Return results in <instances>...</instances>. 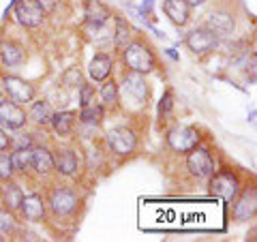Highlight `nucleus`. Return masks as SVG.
Here are the masks:
<instances>
[{
  "mask_svg": "<svg viewBox=\"0 0 257 242\" xmlns=\"http://www.w3.org/2000/svg\"><path fill=\"white\" fill-rule=\"evenodd\" d=\"M52 116H54V111L47 101H35L30 107V114H28L30 120H35L37 125H43V127L52 123Z\"/></svg>",
  "mask_w": 257,
  "mask_h": 242,
  "instance_id": "21",
  "label": "nucleus"
},
{
  "mask_svg": "<svg viewBox=\"0 0 257 242\" xmlns=\"http://www.w3.org/2000/svg\"><path fill=\"white\" fill-rule=\"evenodd\" d=\"M184 3H187L189 7H199V5H204L206 0H184Z\"/></svg>",
  "mask_w": 257,
  "mask_h": 242,
  "instance_id": "34",
  "label": "nucleus"
},
{
  "mask_svg": "<svg viewBox=\"0 0 257 242\" xmlns=\"http://www.w3.org/2000/svg\"><path fill=\"white\" fill-rule=\"evenodd\" d=\"M128 37H131V28H128V24L118 18L116 20V45L118 47H126L128 45Z\"/></svg>",
  "mask_w": 257,
  "mask_h": 242,
  "instance_id": "26",
  "label": "nucleus"
},
{
  "mask_svg": "<svg viewBox=\"0 0 257 242\" xmlns=\"http://www.w3.org/2000/svg\"><path fill=\"white\" fill-rule=\"evenodd\" d=\"M30 167L39 174H50L52 167H54V159H52V152L47 148H35L32 150V161H30Z\"/></svg>",
  "mask_w": 257,
  "mask_h": 242,
  "instance_id": "20",
  "label": "nucleus"
},
{
  "mask_svg": "<svg viewBox=\"0 0 257 242\" xmlns=\"http://www.w3.org/2000/svg\"><path fill=\"white\" fill-rule=\"evenodd\" d=\"M22 199H24V193H22V189L18 187V184L15 182L7 184L5 187V206L9 208V210H15V208H20Z\"/></svg>",
  "mask_w": 257,
  "mask_h": 242,
  "instance_id": "23",
  "label": "nucleus"
},
{
  "mask_svg": "<svg viewBox=\"0 0 257 242\" xmlns=\"http://www.w3.org/2000/svg\"><path fill=\"white\" fill-rule=\"evenodd\" d=\"M107 20H109V11L103 3L90 0V3L86 5V22L90 24V26H101V24H105Z\"/></svg>",
  "mask_w": 257,
  "mask_h": 242,
  "instance_id": "19",
  "label": "nucleus"
},
{
  "mask_svg": "<svg viewBox=\"0 0 257 242\" xmlns=\"http://www.w3.org/2000/svg\"><path fill=\"white\" fill-rule=\"evenodd\" d=\"M191 155L187 159V167L193 176H197V178H210L214 174V161L210 157V152L206 148H191L189 150Z\"/></svg>",
  "mask_w": 257,
  "mask_h": 242,
  "instance_id": "2",
  "label": "nucleus"
},
{
  "mask_svg": "<svg viewBox=\"0 0 257 242\" xmlns=\"http://www.w3.org/2000/svg\"><path fill=\"white\" fill-rule=\"evenodd\" d=\"M101 99H103L105 105H116V101H118V86H116L114 79L103 84V88H101Z\"/></svg>",
  "mask_w": 257,
  "mask_h": 242,
  "instance_id": "27",
  "label": "nucleus"
},
{
  "mask_svg": "<svg viewBox=\"0 0 257 242\" xmlns=\"http://www.w3.org/2000/svg\"><path fill=\"white\" fill-rule=\"evenodd\" d=\"M163 11H165L167 18L176 24V26H184V24L189 22L191 7L184 3V0H165V3H163Z\"/></svg>",
  "mask_w": 257,
  "mask_h": 242,
  "instance_id": "13",
  "label": "nucleus"
},
{
  "mask_svg": "<svg viewBox=\"0 0 257 242\" xmlns=\"http://www.w3.org/2000/svg\"><path fill=\"white\" fill-rule=\"evenodd\" d=\"M75 204H77V199H75V195H73V193H71L69 189H56V191L52 193L50 208H52L54 214L64 216V214L73 212Z\"/></svg>",
  "mask_w": 257,
  "mask_h": 242,
  "instance_id": "10",
  "label": "nucleus"
},
{
  "mask_svg": "<svg viewBox=\"0 0 257 242\" xmlns=\"http://www.w3.org/2000/svg\"><path fill=\"white\" fill-rule=\"evenodd\" d=\"M206 28L214 32L216 37L219 35H229L234 32V18L229 13H223V11H216V13H210L206 20Z\"/></svg>",
  "mask_w": 257,
  "mask_h": 242,
  "instance_id": "14",
  "label": "nucleus"
},
{
  "mask_svg": "<svg viewBox=\"0 0 257 242\" xmlns=\"http://www.w3.org/2000/svg\"><path fill=\"white\" fill-rule=\"evenodd\" d=\"M122 94L126 96V99H131L133 103H144L146 101V94H148V88L146 84H144V79L140 77V73L135 75H128L124 79V86H122Z\"/></svg>",
  "mask_w": 257,
  "mask_h": 242,
  "instance_id": "11",
  "label": "nucleus"
},
{
  "mask_svg": "<svg viewBox=\"0 0 257 242\" xmlns=\"http://www.w3.org/2000/svg\"><path fill=\"white\" fill-rule=\"evenodd\" d=\"M210 191H212V195L221 197L223 201H234L236 195H238V180H236V176H231L227 172L216 174L212 178V182H210Z\"/></svg>",
  "mask_w": 257,
  "mask_h": 242,
  "instance_id": "7",
  "label": "nucleus"
},
{
  "mask_svg": "<svg viewBox=\"0 0 257 242\" xmlns=\"http://www.w3.org/2000/svg\"><path fill=\"white\" fill-rule=\"evenodd\" d=\"M0 123H5L9 129H22L26 123V114L22 111L20 103L0 99Z\"/></svg>",
  "mask_w": 257,
  "mask_h": 242,
  "instance_id": "9",
  "label": "nucleus"
},
{
  "mask_svg": "<svg viewBox=\"0 0 257 242\" xmlns=\"http://www.w3.org/2000/svg\"><path fill=\"white\" fill-rule=\"evenodd\" d=\"M124 60L128 69H133L135 73H150L155 69V56L144 43H131L124 50Z\"/></svg>",
  "mask_w": 257,
  "mask_h": 242,
  "instance_id": "1",
  "label": "nucleus"
},
{
  "mask_svg": "<svg viewBox=\"0 0 257 242\" xmlns=\"http://www.w3.org/2000/svg\"><path fill=\"white\" fill-rule=\"evenodd\" d=\"M255 208H257V193L255 189H246L234 208V216L238 221H248L255 214Z\"/></svg>",
  "mask_w": 257,
  "mask_h": 242,
  "instance_id": "12",
  "label": "nucleus"
},
{
  "mask_svg": "<svg viewBox=\"0 0 257 242\" xmlns=\"http://www.w3.org/2000/svg\"><path fill=\"white\" fill-rule=\"evenodd\" d=\"M0 58H3L7 67H20L24 62V50L18 43L5 41V43H0Z\"/></svg>",
  "mask_w": 257,
  "mask_h": 242,
  "instance_id": "18",
  "label": "nucleus"
},
{
  "mask_svg": "<svg viewBox=\"0 0 257 242\" xmlns=\"http://www.w3.org/2000/svg\"><path fill=\"white\" fill-rule=\"evenodd\" d=\"M79 103H82V107L92 105L94 103V88L90 84H84L82 88H79Z\"/></svg>",
  "mask_w": 257,
  "mask_h": 242,
  "instance_id": "28",
  "label": "nucleus"
},
{
  "mask_svg": "<svg viewBox=\"0 0 257 242\" xmlns=\"http://www.w3.org/2000/svg\"><path fill=\"white\" fill-rule=\"evenodd\" d=\"M167 144L176 152H189L199 144V133L193 127H176L167 133Z\"/></svg>",
  "mask_w": 257,
  "mask_h": 242,
  "instance_id": "5",
  "label": "nucleus"
},
{
  "mask_svg": "<svg viewBox=\"0 0 257 242\" xmlns=\"http://www.w3.org/2000/svg\"><path fill=\"white\" fill-rule=\"evenodd\" d=\"M5 90L9 94V99L15 103H30L35 99V88H32L26 79L15 77V75L5 77Z\"/></svg>",
  "mask_w": 257,
  "mask_h": 242,
  "instance_id": "8",
  "label": "nucleus"
},
{
  "mask_svg": "<svg viewBox=\"0 0 257 242\" xmlns=\"http://www.w3.org/2000/svg\"><path fill=\"white\" fill-rule=\"evenodd\" d=\"M107 144L116 155H131L135 150V146H138V137H135V133L131 129L116 127L107 133Z\"/></svg>",
  "mask_w": 257,
  "mask_h": 242,
  "instance_id": "4",
  "label": "nucleus"
},
{
  "mask_svg": "<svg viewBox=\"0 0 257 242\" xmlns=\"http://www.w3.org/2000/svg\"><path fill=\"white\" fill-rule=\"evenodd\" d=\"M7 148H9V135L0 129V150H7Z\"/></svg>",
  "mask_w": 257,
  "mask_h": 242,
  "instance_id": "33",
  "label": "nucleus"
},
{
  "mask_svg": "<svg viewBox=\"0 0 257 242\" xmlns=\"http://www.w3.org/2000/svg\"><path fill=\"white\" fill-rule=\"evenodd\" d=\"M52 159H54V167L58 169L62 176L75 174V169H77V157H75V152H71V150H58L56 155H52Z\"/></svg>",
  "mask_w": 257,
  "mask_h": 242,
  "instance_id": "17",
  "label": "nucleus"
},
{
  "mask_svg": "<svg viewBox=\"0 0 257 242\" xmlns=\"http://www.w3.org/2000/svg\"><path fill=\"white\" fill-rule=\"evenodd\" d=\"M20 208H22V212L28 221H41L45 216V204L39 195H26L22 199Z\"/></svg>",
  "mask_w": 257,
  "mask_h": 242,
  "instance_id": "15",
  "label": "nucleus"
},
{
  "mask_svg": "<svg viewBox=\"0 0 257 242\" xmlns=\"http://www.w3.org/2000/svg\"><path fill=\"white\" fill-rule=\"evenodd\" d=\"M88 73L94 82H105L107 75L111 73V58L105 54H96L90 60V67H88Z\"/></svg>",
  "mask_w": 257,
  "mask_h": 242,
  "instance_id": "16",
  "label": "nucleus"
},
{
  "mask_svg": "<svg viewBox=\"0 0 257 242\" xmlns=\"http://www.w3.org/2000/svg\"><path fill=\"white\" fill-rule=\"evenodd\" d=\"M54 131L58 135H69L73 131V125H75V114L73 111H58V114L52 116V123Z\"/></svg>",
  "mask_w": 257,
  "mask_h": 242,
  "instance_id": "22",
  "label": "nucleus"
},
{
  "mask_svg": "<svg viewBox=\"0 0 257 242\" xmlns=\"http://www.w3.org/2000/svg\"><path fill=\"white\" fill-rule=\"evenodd\" d=\"M13 174V165H11V157H7L0 152V180H7Z\"/></svg>",
  "mask_w": 257,
  "mask_h": 242,
  "instance_id": "29",
  "label": "nucleus"
},
{
  "mask_svg": "<svg viewBox=\"0 0 257 242\" xmlns=\"http://www.w3.org/2000/svg\"><path fill=\"white\" fill-rule=\"evenodd\" d=\"M30 161H32V150L18 148L11 157V165H13V169H18V172H26L30 167Z\"/></svg>",
  "mask_w": 257,
  "mask_h": 242,
  "instance_id": "24",
  "label": "nucleus"
},
{
  "mask_svg": "<svg viewBox=\"0 0 257 242\" xmlns=\"http://www.w3.org/2000/svg\"><path fill=\"white\" fill-rule=\"evenodd\" d=\"M15 229V219L9 210H0V231H11Z\"/></svg>",
  "mask_w": 257,
  "mask_h": 242,
  "instance_id": "30",
  "label": "nucleus"
},
{
  "mask_svg": "<svg viewBox=\"0 0 257 242\" xmlns=\"http://www.w3.org/2000/svg\"><path fill=\"white\" fill-rule=\"evenodd\" d=\"M43 9L39 5V0H18L15 3V18L22 26L26 28H37L43 22Z\"/></svg>",
  "mask_w": 257,
  "mask_h": 242,
  "instance_id": "3",
  "label": "nucleus"
},
{
  "mask_svg": "<svg viewBox=\"0 0 257 242\" xmlns=\"http://www.w3.org/2000/svg\"><path fill=\"white\" fill-rule=\"evenodd\" d=\"M219 45V37L208 28H195L187 35V47L193 54H206Z\"/></svg>",
  "mask_w": 257,
  "mask_h": 242,
  "instance_id": "6",
  "label": "nucleus"
},
{
  "mask_svg": "<svg viewBox=\"0 0 257 242\" xmlns=\"http://www.w3.org/2000/svg\"><path fill=\"white\" fill-rule=\"evenodd\" d=\"M3 240H5V238H3V233H0V242H3Z\"/></svg>",
  "mask_w": 257,
  "mask_h": 242,
  "instance_id": "35",
  "label": "nucleus"
},
{
  "mask_svg": "<svg viewBox=\"0 0 257 242\" xmlns=\"http://www.w3.org/2000/svg\"><path fill=\"white\" fill-rule=\"evenodd\" d=\"M39 5H41V9L45 13H52V11H56V7H58V0H39Z\"/></svg>",
  "mask_w": 257,
  "mask_h": 242,
  "instance_id": "32",
  "label": "nucleus"
},
{
  "mask_svg": "<svg viewBox=\"0 0 257 242\" xmlns=\"http://www.w3.org/2000/svg\"><path fill=\"white\" fill-rule=\"evenodd\" d=\"M64 84L71 86V88H75L82 84V75H79V71L77 69H69L67 73H64Z\"/></svg>",
  "mask_w": 257,
  "mask_h": 242,
  "instance_id": "31",
  "label": "nucleus"
},
{
  "mask_svg": "<svg viewBox=\"0 0 257 242\" xmlns=\"http://www.w3.org/2000/svg\"><path fill=\"white\" fill-rule=\"evenodd\" d=\"M79 120H82L84 125H99L103 120V107L101 105H86L82 107V114H79Z\"/></svg>",
  "mask_w": 257,
  "mask_h": 242,
  "instance_id": "25",
  "label": "nucleus"
}]
</instances>
